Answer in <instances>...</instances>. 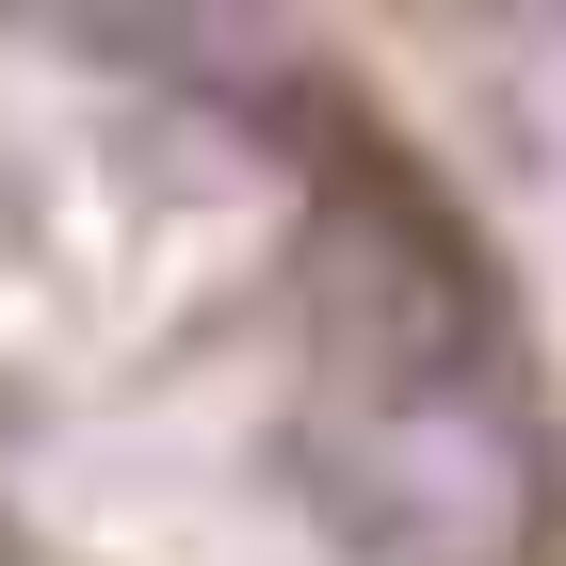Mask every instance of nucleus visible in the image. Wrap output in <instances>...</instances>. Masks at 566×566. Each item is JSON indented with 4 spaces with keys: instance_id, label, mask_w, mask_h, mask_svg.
<instances>
[{
    "instance_id": "obj_1",
    "label": "nucleus",
    "mask_w": 566,
    "mask_h": 566,
    "mask_svg": "<svg viewBox=\"0 0 566 566\" xmlns=\"http://www.w3.org/2000/svg\"><path fill=\"white\" fill-rule=\"evenodd\" d=\"M307 502L356 566H534L551 453L502 373H356L307 421Z\"/></svg>"
}]
</instances>
